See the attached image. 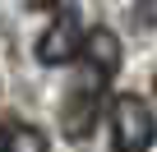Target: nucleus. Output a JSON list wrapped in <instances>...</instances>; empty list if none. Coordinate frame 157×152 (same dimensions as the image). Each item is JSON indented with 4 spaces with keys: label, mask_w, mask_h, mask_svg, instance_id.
<instances>
[{
    "label": "nucleus",
    "mask_w": 157,
    "mask_h": 152,
    "mask_svg": "<svg viewBox=\"0 0 157 152\" xmlns=\"http://www.w3.org/2000/svg\"><path fill=\"white\" fill-rule=\"evenodd\" d=\"M83 60L93 69V79H102V83L116 79V74H120V37L111 28H93L88 42H83Z\"/></svg>",
    "instance_id": "nucleus-3"
},
{
    "label": "nucleus",
    "mask_w": 157,
    "mask_h": 152,
    "mask_svg": "<svg viewBox=\"0 0 157 152\" xmlns=\"http://www.w3.org/2000/svg\"><path fill=\"white\" fill-rule=\"evenodd\" d=\"M28 5H33V9H56L60 0H28Z\"/></svg>",
    "instance_id": "nucleus-6"
},
{
    "label": "nucleus",
    "mask_w": 157,
    "mask_h": 152,
    "mask_svg": "<svg viewBox=\"0 0 157 152\" xmlns=\"http://www.w3.org/2000/svg\"><path fill=\"white\" fill-rule=\"evenodd\" d=\"M97 92H102V79H97L93 88H74V92H69V102H65V111H60V115H65L60 124H65L69 138H88V134H93V120H97Z\"/></svg>",
    "instance_id": "nucleus-4"
},
{
    "label": "nucleus",
    "mask_w": 157,
    "mask_h": 152,
    "mask_svg": "<svg viewBox=\"0 0 157 152\" xmlns=\"http://www.w3.org/2000/svg\"><path fill=\"white\" fill-rule=\"evenodd\" d=\"M10 152H51V143H46V134L37 124H19L10 134Z\"/></svg>",
    "instance_id": "nucleus-5"
},
{
    "label": "nucleus",
    "mask_w": 157,
    "mask_h": 152,
    "mask_svg": "<svg viewBox=\"0 0 157 152\" xmlns=\"http://www.w3.org/2000/svg\"><path fill=\"white\" fill-rule=\"evenodd\" d=\"M83 42H88V32L78 28V19H74V14H60V19L37 37V60H42V65H69L74 55H83Z\"/></svg>",
    "instance_id": "nucleus-2"
},
{
    "label": "nucleus",
    "mask_w": 157,
    "mask_h": 152,
    "mask_svg": "<svg viewBox=\"0 0 157 152\" xmlns=\"http://www.w3.org/2000/svg\"><path fill=\"white\" fill-rule=\"evenodd\" d=\"M10 134H14V129H5V124H0V152H10Z\"/></svg>",
    "instance_id": "nucleus-7"
},
{
    "label": "nucleus",
    "mask_w": 157,
    "mask_h": 152,
    "mask_svg": "<svg viewBox=\"0 0 157 152\" xmlns=\"http://www.w3.org/2000/svg\"><path fill=\"white\" fill-rule=\"evenodd\" d=\"M152 138H157L152 106L134 92H120L111 102V143H116V152H148Z\"/></svg>",
    "instance_id": "nucleus-1"
},
{
    "label": "nucleus",
    "mask_w": 157,
    "mask_h": 152,
    "mask_svg": "<svg viewBox=\"0 0 157 152\" xmlns=\"http://www.w3.org/2000/svg\"><path fill=\"white\" fill-rule=\"evenodd\" d=\"M152 97H157V79H152Z\"/></svg>",
    "instance_id": "nucleus-8"
}]
</instances>
